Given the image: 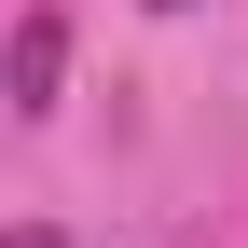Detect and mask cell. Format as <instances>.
<instances>
[{"mask_svg": "<svg viewBox=\"0 0 248 248\" xmlns=\"http://www.w3.org/2000/svg\"><path fill=\"white\" fill-rule=\"evenodd\" d=\"M14 248H55V234H42V221H28V234H14Z\"/></svg>", "mask_w": 248, "mask_h": 248, "instance_id": "2", "label": "cell"}, {"mask_svg": "<svg viewBox=\"0 0 248 248\" xmlns=\"http://www.w3.org/2000/svg\"><path fill=\"white\" fill-rule=\"evenodd\" d=\"M55 69H69V28L28 14V28H14V110H55Z\"/></svg>", "mask_w": 248, "mask_h": 248, "instance_id": "1", "label": "cell"}, {"mask_svg": "<svg viewBox=\"0 0 248 248\" xmlns=\"http://www.w3.org/2000/svg\"><path fill=\"white\" fill-rule=\"evenodd\" d=\"M152 14H193V0H152Z\"/></svg>", "mask_w": 248, "mask_h": 248, "instance_id": "3", "label": "cell"}]
</instances>
